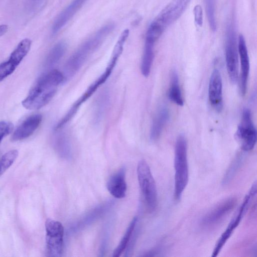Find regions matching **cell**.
I'll return each instance as SVG.
<instances>
[{
	"label": "cell",
	"mask_w": 257,
	"mask_h": 257,
	"mask_svg": "<svg viewBox=\"0 0 257 257\" xmlns=\"http://www.w3.org/2000/svg\"><path fill=\"white\" fill-rule=\"evenodd\" d=\"M242 161V158L241 155H238L234 159L224 175L222 181L223 184H226L230 181L241 164Z\"/></svg>",
	"instance_id": "26"
},
{
	"label": "cell",
	"mask_w": 257,
	"mask_h": 257,
	"mask_svg": "<svg viewBox=\"0 0 257 257\" xmlns=\"http://www.w3.org/2000/svg\"><path fill=\"white\" fill-rule=\"evenodd\" d=\"M236 203V199L233 197L221 202L202 217L201 224L205 227H210L218 224L232 211Z\"/></svg>",
	"instance_id": "11"
},
{
	"label": "cell",
	"mask_w": 257,
	"mask_h": 257,
	"mask_svg": "<svg viewBox=\"0 0 257 257\" xmlns=\"http://www.w3.org/2000/svg\"><path fill=\"white\" fill-rule=\"evenodd\" d=\"M154 44L148 41L145 42L141 65V72L145 77H148L151 72L154 57Z\"/></svg>",
	"instance_id": "19"
},
{
	"label": "cell",
	"mask_w": 257,
	"mask_h": 257,
	"mask_svg": "<svg viewBox=\"0 0 257 257\" xmlns=\"http://www.w3.org/2000/svg\"><path fill=\"white\" fill-rule=\"evenodd\" d=\"M14 128L13 124L8 121H0V143Z\"/></svg>",
	"instance_id": "28"
},
{
	"label": "cell",
	"mask_w": 257,
	"mask_h": 257,
	"mask_svg": "<svg viewBox=\"0 0 257 257\" xmlns=\"http://www.w3.org/2000/svg\"><path fill=\"white\" fill-rule=\"evenodd\" d=\"M206 10L210 28L212 31L216 30V25L215 17L214 0H205Z\"/></svg>",
	"instance_id": "27"
},
{
	"label": "cell",
	"mask_w": 257,
	"mask_h": 257,
	"mask_svg": "<svg viewBox=\"0 0 257 257\" xmlns=\"http://www.w3.org/2000/svg\"><path fill=\"white\" fill-rule=\"evenodd\" d=\"M235 34L229 29L225 46V60L227 71L231 83H234L238 78V55Z\"/></svg>",
	"instance_id": "12"
},
{
	"label": "cell",
	"mask_w": 257,
	"mask_h": 257,
	"mask_svg": "<svg viewBox=\"0 0 257 257\" xmlns=\"http://www.w3.org/2000/svg\"><path fill=\"white\" fill-rule=\"evenodd\" d=\"M256 193V183L255 181L250 188L248 193L245 196L241 204L230 220L226 229L216 242L212 253V256L215 257L218 254L227 240L231 236L234 230L237 227L241 219L246 213L251 200L255 195Z\"/></svg>",
	"instance_id": "5"
},
{
	"label": "cell",
	"mask_w": 257,
	"mask_h": 257,
	"mask_svg": "<svg viewBox=\"0 0 257 257\" xmlns=\"http://www.w3.org/2000/svg\"><path fill=\"white\" fill-rule=\"evenodd\" d=\"M56 147L59 153L63 157H69L71 154L70 140L67 135L61 133L58 135L56 140Z\"/></svg>",
	"instance_id": "23"
},
{
	"label": "cell",
	"mask_w": 257,
	"mask_h": 257,
	"mask_svg": "<svg viewBox=\"0 0 257 257\" xmlns=\"http://www.w3.org/2000/svg\"><path fill=\"white\" fill-rule=\"evenodd\" d=\"M31 44L29 39H23L11 53L9 59L0 64V82L13 73L29 52Z\"/></svg>",
	"instance_id": "10"
},
{
	"label": "cell",
	"mask_w": 257,
	"mask_h": 257,
	"mask_svg": "<svg viewBox=\"0 0 257 257\" xmlns=\"http://www.w3.org/2000/svg\"><path fill=\"white\" fill-rule=\"evenodd\" d=\"M168 97L172 102L179 106H183L184 104L180 87L178 75L175 70L172 71L171 74V84L168 91Z\"/></svg>",
	"instance_id": "20"
},
{
	"label": "cell",
	"mask_w": 257,
	"mask_h": 257,
	"mask_svg": "<svg viewBox=\"0 0 257 257\" xmlns=\"http://www.w3.org/2000/svg\"><path fill=\"white\" fill-rule=\"evenodd\" d=\"M208 97L212 107L220 112L223 108L222 82L218 70L214 69L211 75L208 85Z\"/></svg>",
	"instance_id": "13"
},
{
	"label": "cell",
	"mask_w": 257,
	"mask_h": 257,
	"mask_svg": "<svg viewBox=\"0 0 257 257\" xmlns=\"http://www.w3.org/2000/svg\"><path fill=\"white\" fill-rule=\"evenodd\" d=\"M191 0H172L153 21L164 30L178 20Z\"/></svg>",
	"instance_id": "9"
},
{
	"label": "cell",
	"mask_w": 257,
	"mask_h": 257,
	"mask_svg": "<svg viewBox=\"0 0 257 257\" xmlns=\"http://www.w3.org/2000/svg\"><path fill=\"white\" fill-rule=\"evenodd\" d=\"M238 50L241 66L239 90L240 94L244 95L247 89L249 72V60L245 41L241 34H240L238 37Z\"/></svg>",
	"instance_id": "15"
},
{
	"label": "cell",
	"mask_w": 257,
	"mask_h": 257,
	"mask_svg": "<svg viewBox=\"0 0 257 257\" xmlns=\"http://www.w3.org/2000/svg\"><path fill=\"white\" fill-rule=\"evenodd\" d=\"M65 81L63 74L54 69L42 75L30 90L22 104L29 110H37L46 105L55 95L57 87Z\"/></svg>",
	"instance_id": "1"
},
{
	"label": "cell",
	"mask_w": 257,
	"mask_h": 257,
	"mask_svg": "<svg viewBox=\"0 0 257 257\" xmlns=\"http://www.w3.org/2000/svg\"><path fill=\"white\" fill-rule=\"evenodd\" d=\"M125 168L122 167L108 180L106 187L109 192L118 199L125 197L127 189L125 181Z\"/></svg>",
	"instance_id": "16"
},
{
	"label": "cell",
	"mask_w": 257,
	"mask_h": 257,
	"mask_svg": "<svg viewBox=\"0 0 257 257\" xmlns=\"http://www.w3.org/2000/svg\"><path fill=\"white\" fill-rule=\"evenodd\" d=\"M108 101V95L107 92H103L98 98L94 114V119L96 123H98L103 117Z\"/></svg>",
	"instance_id": "24"
},
{
	"label": "cell",
	"mask_w": 257,
	"mask_h": 257,
	"mask_svg": "<svg viewBox=\"0 0 257 257\" xmlns=\"http://www.w3.org/2000/svg\"><path fill=\"white\" fill-rule=\"evenodd\" d=\"M174 197L179 200L188 182L187 143L183 135L177 139L174 152Z\"/></svg>",
	"instance_id": "3"
},
{
	"label": "cell",
	"mask_w": 257,
	"mask_h": 257,
	"mask_svg": "<svg viewBox=\"0 0 257 257\" xmlns=\"http://www.w3.org/2000/svg\"><path fill=\"white\" fill-rule=\"evenodd\" d=\"M66 49V44L61 42L56 44L49 53L46 60L47 67L56 65L64 55Z\"/></svg>",
	"instance_id": "22"
},
{
	"label": "cell",
	"mask_w": 257,
	"mask_h": 257,
	"mask_svg": "<svg viewBox=\"0 0 257 257\" xmlns=\"http://www.w3.org/2000/svg\"><path fill=\"white\" fill-rule=\"evenodd\" d=\"M86 0H73L57 17L52 27L53 33L59 31L71 19Z\"/></svg>",
	"instance_id": "17"
},
{
	"label": "cell",
	"mask_w": 257,
	"mask_h": 257,
	"mask_svg": "<svg viewBox=\"0 0 257 257\" xmlns=\"http://www.w3.org/2000/svg\"><path fill=\"white\" fill-rule=\"evenodd\" d=\"M47 256L60 257L63 251L64 229L62 223L50 218L45 222Z\"/></svg>",
	"instance_id": "6"
},
{
	"label": "cell",
	"mask_w": 257,
	"mask_h": 257,
	"mask_svg": "<svg viewBox=\"0 0 257 257\" xmlns=\"http://www.w3.org/2000/svg\"><path fill=\"white\" fill-rule=\"evenodd\" d=\"M193 14L194 16V21L195 24L201 27L203 24V10L201 6L199 5H196L193 9Z\"/></svg>",
	"instance_id": "29"
},
{
	"label": "cell",
	"mask_w": 257,
	"mask_h": 257,
	"mask_svg": "<svg viewBox=\"0 0 257 257\" xmlns=\"http://www.w3.org/2000/svg\"><path fill=\"white\" fill-rule=\"evenodd\" d=\"M8 29V26L6 25H0V36L6 33Z\"/></svg>",
	"instance_id": "30"
},
{
	"label": "cell",
	"mask_w": 257,
	"mask_h": 257,
	"mask_svg": "<svg viewBox=\"0 0 257 257\" xmlns=\"http://www.w3.org/2000/svg\"><path fill=\"white\" fill-rule=\"evenodd\" d=\"M169 111L166 106H162L157 111L152 123L150 139L152 141L158 140L169 118Z\"/></svg>",
	"instance_id": "18"
},
{
	"label": "cell",
	"mask_w": 257,
	"mask_h": 257,
	"mask_svg": "<svg viewBox=\"0 0 257 257\" xmlns=\"http://www.w3.org/2000/svg\"><path fill=\"white\" fill-rule=\"evenodd\" d=\"M42 116L33 114L26 118L16 128L11 137L12 141H18L31 136L40 124Z\"/></svg>",
	"instance_id": "14"
},
{
	"label": "cell",
	"mask_w": 257,
	"mask_h": 257,
	"mask_svg": "<svg viewBox=\"0 0 257 257\" xmlns=\"http://www.w3.org/2000/svg\"><path fill=\"white\" fill-rule=\"evenodd\" d=\"M137 222L138 217L135 216L133 218L128 227L127 228L125 232L122 237L119 243L114 250L112 254L113 257H118L120 256L122 252L125 249L130 241L131 237L133 234V232L135 229Z\"/></svg>",
	"instance_id": "21"
},
{
	"label": "cell",
	"mask_w": 257,
	"mask_h": 257,
	"mask_svg": "<svg viewBox=\"0 0 257 257\" xmlns=\"http://www.w3.org/2000/svg\"><path fill=\"white\" fill-rule=\"evenodd\" d=\"M235 136L243 151L247 152L253 149L256 142V132L250 110L247 108L243 110L241 122L237 126Z\"/></svg>",
	"instance_id": "7"
},
{
	"label": "cell",
	"mask_w": 257,
	"mask_h": 257,
	"mask_svg": "<svg viewBox=\"0 0 257 257\" xmlns=\"http://www.w3.org/2000/svg\"><path fill=\"white\" fill-rule=\"evenodd\" d=\"M18 156L16 150H11L5 153L0 159V176L8 170L14 163Z\"/></svg>",
	"instance_id": "25"
},
{
	"label": "cell",
	"mask_w": 257,
	"mask_h": 257,
	"mask_svg": "<svg viewBox=\"0 0 257 257\" xmlns=\"http://www.w3.org/2000/svg\"><path fill=\"white\" fill-rule=\"evenodd\" d=\"M139 185L150 212L155 210L157 205V190L150 167L145 160H141L137 167Z\"/></svg>",
	"instance_id": "4"
},
{
	"label": "cell",
	"mask_w": 257,
	"mask_h": 257,
	"mask_svg": "<svg viewBox=\"0 0 257 257\" xmlns=\"http://www.w3.org/2000/svg\"><path fill=\"white\" fill-rule=\"evenodd\" d=\"M116 61L110 59L104 72L87 89L82 96L74 103L65 115L61 119L63 122L67 123L75 115L77 110L89 97H90L97 88L108 79L114 68Z\"/></svg>",
	"instance_id": "8"
},
{
	"label": "cell",
	"mask_w": 257,
	"mask_h": 257,
	"mask_svg": "<svg viewBox=\"0 0 257 257\" xmlns=\"http://www.w3.org/2000/svg\"><path fill=\"white\" fill-rule=\"evenodd\" d=\"M113 29V25L111 24L102 27L75 51L64 65L63 74L65 80L76 73L88 56L100 45Z\"/></svg>",
	"instance_id": "2"
}]
</instances>
